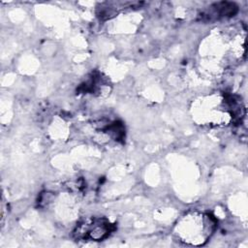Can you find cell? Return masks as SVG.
Here are the masks:
<instances>
[{"label": "cell", "instance_id": "obj_1", "mask_svg": "<svg viewBox=\"0 0 248 248\" xmlns=\"http://www.w3.org/2000/svg\"><path fill=\"white\" fill-rule=\"evenodd\" d=\"M191 224L184 218L176 228V233L185 243L201 245L207 241L214 229L215 221L209 215H187Z\"/></svg>", "mask_w": 248, "mask_h": 248}, {"label": "cell", "instance_id": "obj_2", "mask_svg": "<svg viewBox=\"0 0 248 248\" xmlns=\"http://www.w3.org/2000/svg\"><path fill=\"white\" fill-rule=\"evenodd\" d=\"M111 225L105 219L93 220L88 223H83L77 228L75 234L78 238L101 240L108 236L111 232Z\"/></svg>", "mask_w": 248, "mask_h": 248}]
</instances>
